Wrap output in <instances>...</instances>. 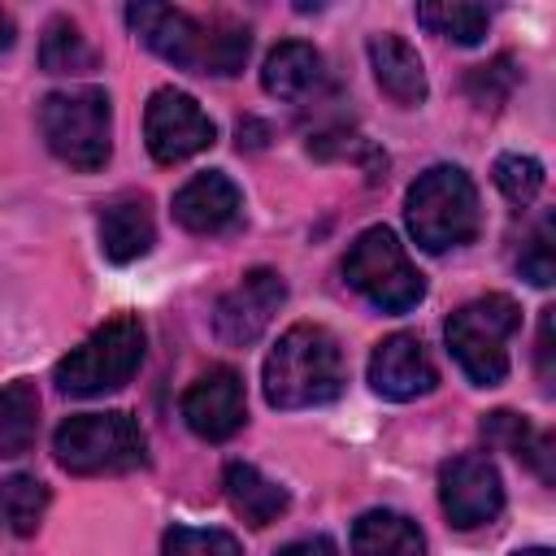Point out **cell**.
<instances>
[{
    "mask_svg": "<svg viewBox=\"0 0 556 556\" xmlns=\"http://www.w3.org/2000/svg\"><path fill=\"white\" fill-rule=\"evenodd\" d=\"M239 213H243V195L222 169L195 174L174 191V222L191 235H222L239 222Z\"/></svg>",
    "mask_w": 556,
    "mask_h": 556,
    "instance_id": "cell-14",
    "label": "cell"
},
{
    "mask_svg": "<svg viewBox=\"0 0 556 556\" xmlns=\"http://www.w3.org/2000/svg\"><path fill=\"white\" fill-rule=\"evenodd\" d=\"M96 226H100V252L113 265H130V261L148 256L152 243H156L152 204H148V195H135V191L113 195L109 204H100Z\"/></svg>",
    "mask_w": 556,
    "mask_h": 556,
    "instance_id": "cell-15",
    "label": "cell"
},
{
    "mask_svg": "<svg viewBox=\"0 0 556 556\" xmlns=\"http://www.w3.org/2000/svg\"><path fill=\"white\" fill-rule=\"evenodd\" d=\"M517 65H513V56H495V61H486V65H473L469 74H465V96L478 104V109H500L508 96H513V87H517Z\"/></svg>",
    "mask_w": 556,
    "mask_h": 556,
    "instance_id": "cell-25",
    "label": "cell"
},
{
    "mask_svg": "<svg viewBox=\"0 0 556 556\" xmlns=\"http://www.w3.org/2000/svg\"><path fill=\"white\" fill-rule=\"evenodd\" d=\"M161 556H243V552H239V539L226 530L169 526L161 539Z\"/></svg>",
    "mask_w": 556,
    "mask_h": 556,
    "instance_id": "cell-27",
    "label": "cell"
},
{
    "mask_svg": "<svg viewBox=\"0 0 556 556\" xmlns=\"http://www.w3.org/2000/svg\"><path fill=\"white\" fill-rule=\"evenodd\" d=\"M143 343H148L143 321L135 313H117L104 326H96L78 348H70V356L56 361L52 378L65 395H78V400L117 391L143 365Z\"/></svg>",
    "mask_w": 556,
    "mask_h": 556,
    "instance_id": "cell-4",
    "label": "cell"
},
{
    "mask_svg": "<svg viewBox=\"0 0 556 556\" xmlns=\"http://www.w3.org/2000/svg\"><path fill=\"white\" fill-rule=\"evenodd\" d=\"M43 508H48V486L30 473H13L0 482V517L13 534H35L39 521H43Z\"/></svg>",
    "mask_w": 556,
    "mask_h": 556,
    "instance_id": "cell-24",
    "label": "cell"
},
{
    "mask_svg": "<svg viewBox=\"0 0 556 556\" xmlns=\"http://www.w3.org/2000/svg\"><path fill=\"white\" fill-rule=\"evenodd\" d=\"M261 83L269 96L278 100H304L313 96L321 83H326V61L313 43H300V39H287L278 43L269 56H265V70H261Z\"/></svg>",
    "mask_w": 556,
    "mask_h": 556,
    "instance_id": "cell-19",
    "label": "cell"
},
{
    "mask_svg": "<svg viewBox=\"0 0 556 556\" xmlns=\"http://www.w3.org/2000/svg\"><path fill=\"white\" fill-rule=\"evenodd\" d=\"M287 300V282L278 269H248L213 308V330L222 343L230 348H248L265 334V326L274 321V313Z\"/></svg>",
    "mask_w": 556,
    "mask_h": 556,
    "instance_id": "cell-11",
    "label": "cell"
},
{
    "mask_svg": "<svg viewBox=\"0 0 556 556\" xmlns=\"http://www.w3.org/2000/svg\"><path fill=\"white\" fill-rule=\"evenodd\" d=\"M13 39H17V26H13V17L0 9V52H9V48H13Z\"/></svg>",
    "mask_w": 556,
    "mask_h": 556,
    "instance_id": "cell-32",
    "label": "cell"
},
{
    "mask_svg": "<svg viewBox=\"0 0 556 556\" xmlns=\"http://www.w3.org/2000/svg\"><path fill=\"white\" fill-rule=\"evenodd\" d=\"M439 382V369L426 352V343L408 330H395L387 334L374 356H369V387L382 395V400H417V395H430Z\"/></svg>",
    "mask_w": 556,
    "mask_h": 556,
    "instance_id": "cell-13",
    "label": "cell"
},
{
    "mask_svg": "<svg viewBox=\"0 0 556 556\" xmlns=\"http://www.w3.org/2000/svg\"><path fill=\"white\" fill-rule=\"evenodd\" d=\"M126 26L139 35L143 48H152L161 61L191 70V74H217L230 78L243 70L248 52H252V30L226 13L217 17H195L187 9H169V4H130L126 9Z\"/></svg>",
    "mask_w": 556,
    "mask_h": 556,
    "instance_id": "cell-1",
    "label": "cell"
},
{
    "mask_svg": "<svg viewBox=\"0 0 556 556\" xmlns=\"http://www.w3.org/2000/svg\"><path fill=\"white\" fill-rule=\"evenodd\" d=\"M482 439H486L491 447H504V452H513L517 460H526L543 482L556 478V443H552V434L539 430V426H530L521 413H508V408L486 413V417H482Z\"/></svg>",
    "mask_w": 556,
    "mask_h": 556,
    "instance_id": "cell-17",
    "label": "cell"
},
{
    "mask_svg": "<svg viewBox=\"0 0 556 556\" xmlns=\"http://www.w3.org/2000/svg\"><path fill=\"white\" fill-rule=\"evenodd\" d=\"M417 22L430 30V35H443L452 43H482L486 26H491V13L482 4H460V0H434V4H417Z\"/></svg>",
    "mask_w": 556,
    "mask_h": 556,
    "instance_id": "cell-23",
    "label": "cell"
},
{
    "mask_svg": "<svg viewBox=\"0 0 556 556\" xmlns=\"http://www.w3.org/2000/svg\"><path fill=\"white\" fill-rule=\"evenodd\" d=\"M343 278L382 313H408L426 300V274L408 261L391 226H369L352 239L343 256Z\"/></svg>",
    "mask_w": 556,
    "mask_h": 556,
    "instance_id": "cell-7",
    "label": "cell"
},
{
    "mask_svg": "<svg viewBox=\"0 0 556 556\" xmlns=\"http://www.w3.org/2000/svg\"><path fill=\"white\" fill-rule=\"evenodd\" d=\"M439 504H443V513H447V521L456 530H478V526L495 521L500 508H504L500 469L478 452L443 460V469H439Z\"/></svg>",
    "mask_w": 556,
    "mask_h": 556,
    "instance_id": "cell-10",
    "label": "cell"
},
{
    "mask_svg": "<svg viewBox=\"0 0 556 556\" xmlns=\"http://www.w3.org/2000/svg\"><path fill=\"white\" fill-rule=\"evenodd\" d=\"M143 139H148V152H152L161 165H174V161H187V156L204 152V148L217 139V126H213V117L200 109L195 96H187V91H178V87H161V91H152V100H148Z\"/></svg>",
    "mask_w": 556,
    "mask_h": 556,
    "instance_id": "cell-9",
    "label": "cell"
},
{
    "mask_svg": "<svg viewBox=\"0 0 556 556\" xmlns=\"http://www.w3.org/2000/svg\"><path fill=\"white\" fill-rule=\"evenodd\" d=\"M517 269H521V278H530L534 287H552V278H556V261H552V217H539L534 235L526 239V248H521V256H517Z\"/></svg>",
    "mask_w": 556,
    "mask_h": 556,
    "instance_id": "cell-28",
    "label": "cell"
},
{
    "mask_svg": "<svg viewBox=\"0 0 556 556\" xmlns=\"http://www.w3.org/2000/svg\"><path fill=\"white\" fill-rule=\"evenodd\" d=\"M96 48L87 43V35L78 30V22L70 17H52L43 26V39H39V65L48 74H91L96 70Z\"/></svg>",
    "mask_w": 556,
    "mask_h": 556,
    "instance_id": "cell-22",
    "label": "cell"
},
{
    "mask_svg": "<svg viewBox=\"0 0 556 556\" xmlns=\"http://www.w3.org/2000/svg\"><path fill=\"white\" fill-rule=\"evenodd\" d=\"M182 421H187L200 439H208V443L235 439V434L243 430V421H248V400H243V378H239V369H230V365L204 369V374L187 387V395H182Z\"/></svg>",
    "mask_w": 556,
    "mask_h": 556,
    "instance_id": "cell-12",
    "label": "cell"
},
{
    "mask_svg": "<svg viewBox=\"0 0 556 556\" xmlns=\"http://www.w3.org/2000/svg\"><path fill=\"white\" fill-rule=\"evenodd\" d=\"M495 187L504 191L508 204L526 208L539 191H543V165L534 156H521V152H504L495 161Z\"/></svg>",
    "mask_w": 556,
    "mask_h": 556,
    "instance_id": "cell-26",
    "label": "cell"
},
{
    "mask_svg": "<svg viewBox=\"0 0 556 556\" xmlns=\"http://www.w3.org/2000/svg\"><path fill=\"white\" fill-rule=\"evenodd\" d=\"M278 556H339V552H334V543H330L326 534H313V539H295V543H287Z\"/></svg>",
    "mask_w": 556,
    "mask_h": 556,
    "instance_id": "cell-30",
    "label": "cell"
},
{
    "mask_svg": "<svg viewBox=\"0 0 556 556\" xmlns=\"http://www.w3.org/2000/svg\"><path fill=\"white\" fill-rule=\"evenodd\" d=\"M352 556H426V539L413 517L369 508L352 526Z\"/></svg>",
    "mask_w": 556,
    "mask_h": 556,
    "instance_id": "cell-20",
    "label": "cell"
},
{
    "mask_svg": "<svg viewBox=\"0 0 556 556\" xmlns=\"http://www.w3.org/2000/svg\"><path fill=\"white\" fill-rule=\"evenodd\" d=\"M39 434V391L30 378L0 387V460L35 447Z\"/></svg>",
    "mask_w": 556,
    "mask_h": 556,
    "instance_id": "cell-21",
    "label": "cell"
},
{
    "mask_svg": "<svg viewBox=\"0 0 556 556\" xmlns=\"http://www.w3.org/2000/svg\"><path fill=\"white\" fill-rule=\"evenodd\" d=\"M552 313L556 308H543L539 317V343H534V356H539V387L552 395Z\"/></svg>",
    "mask_w": 556,
    "mask_h": 556,
    "instance_id": "cell-29",
    "label": "cell"
},
{
    "mask_svg": "<svg viewBox=\"0 0 556 556\" xmlns=\"http://www.w3.org/2000/svg\"><path fill=\"white\" fill-rule=\"evenodd\" d=\"M343 382H348L343 348L317 321L291 326L265 356V400L274 408L291 413V408L330 404L343 395Z\"/></svg>",
    "mask_w": 556,
    "mask_h": 556,
    "instance_id": "cell-2",
    "label": "cell"
},
{
    "mask_svg": "<svg viewBox=\"0 0 556 556\" xmlns=\"http://www.w3.org/2000/svg\"><path fill=\"white\" fill-rule=\"evenodd\" d=\"M517 326L521 308L508 295H478L447 317L443 339L473 387H495L508 374V339Z\"/></svg>",
    "mask_w": 556,
    "mask_h": 556,
    "instance_id": "cell-8",
    "label": "cell"
},
{
    "mask_svg": "<svg viewBox=\"0 0 556 556\" xmlns=\"http://www.w3.org/2000/svg\"><path fill=\"white\" fill-rule=\"evenodd\" d=\"M369 65H374L378 87L395 104L413 109V104L426 100V65H421V56H417V48L408 39H400L391 30L387 35H374L369 39Z\"/></svg>",
    "mask_w": 556,
    "mask_h": 556,
    "instance_id": "cell-16",
    "label": "cell"
},
{
    "mask_svg": "<svg viewBox=\"0 0 556 556\" xmlns=\"http://www.w3.org/2000/svg\"><path fill=\"white\" fill-rule=\"evenodd\" d=\"M56 465L65 473L91 478V473H126L148 460V439L139 421L122 408L113 413H78L65 417L52 434Z\"/></svg>",
    "mask_w": 556,
    "mask_h": 556,
    "instance_id": "cell-6",
    "label": "cell"
},
{
    "mask_svg": "<svg viewBox=\"0 0 556 556\" xmlns=\"http://www.w3.org/2000/svg\"><path fill=\"white\" fill-rule=\"evenodd\" d=\"M404 217H408V230H413L417 248H426V252L465 248L482 230L478 187L460 165H430L408 187Z\"/></svg>",
    "mask_w": 556,
    "mask_h": 556,
    "instance_id": "cell-3",
    "label": "cell"
},
{
    "mask_svg": "<svg viewBox=\"0 0 556 556\" xmlns=\"http://www.w3.org/2000/svg\"><path fill=\"white\" fill-rule=\"evenodd\" d=\"M243 143H248V148H261V143H265V126H261L256 117L239 122V148H243Z\"/></svg>",
    "mask_w": 556,
    "mask_h": 556,
    "instance_id": "cell-31",
    "label": "cell"
},
{
    "mask_svg": "<svg viewBox=\"0 0 556 556\" xmlns=\"http://www.w3.org/2000/svg\"><path fill=\"white\" fill-rule=\"evenodd\" d=\"M39 135L56 161L70 169H100L113 152V109L100 87L48 91L39 104Z\"/></svg>",
    "mask_w": 556,
    "mask_h": 556,
    "instance_id": "cell-5",
    "label": "cell"
},
{
    "mask_svg": "<svg viewBox=\"0 0 556 556\" xmlns=\"http://www.w3.org/2000/svg\"><path fill=\"white\" fill-rule=\"evenodd\" d=\"M222 486H226V500H230V508H235V517H243L248 526H269V521H278L282 513H287V504H291V495H287V486H278L274 478H265L256 465H248V460H230L226 465V473H222Z\"/></svg>",
    "mask_w": 556,
    "mask_h": 556,
    "instance_id": "cell-18",
    "label": "cell"
},
{
    "mask_svg": "<svg viewBox=\"0 0 556 556\" xmlns=\"http://www.w3.org/2000/svg\"><path fill=\"white\" fill-rule=\"evenodd\" d=\"M517 556H552L547 547H526V552H517Z\"/></svg>",
    "mask_w": 556,
    "mask_h": 556,
    "instance_id": "cell-33",
    "label": "cell"
}]
</instances>
